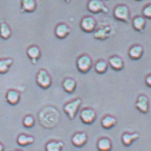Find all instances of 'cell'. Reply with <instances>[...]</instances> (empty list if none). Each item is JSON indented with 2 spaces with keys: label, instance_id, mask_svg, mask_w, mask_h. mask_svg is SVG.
I'll return each mask as SVG.
<instances>
[{
  "label": "cell",
  "instance_id": "6da1fadb",
  "mask_svg": "<svg viewBox=\"0 0 151 151\" xmlns=\"http://www.w3.org/2000/svg\"><path fill=\"white\" fill-rule=\"evenodd\" d=\"M58 113H58L57 110L51 106H49V107H46L42 110L39 113V119L42 126L45 128H51V127L54 126V125L57 123L59 120L51 118L50 117L58 114Z\"/></svg>",
  "mask_w": 151,
  "mask_h": 151
},
{
  "label": "cell",
  "instance_id": "7a4b0ae2",
  "mask_svg": "<svg viewBox=\"0 0 151 151\" xmlns=\"http://www.w3.org/2000/svg\"><path fill=\"white\" fill-rule=\"evenodd\" d=\"M113 14L116 19L128 23L130 19V12L128 5L120 4L116 5L113 9Z\"/></svg>",
  "mask_w": 151,
  "mask_h": 151
},
{
  "label": "cell",
  "instance_id": "3957f363",
  "mask_svg": "<svg viewBox=\"0 0 151 151\" xmlns=\"http://www.w3.org/2000/svg\"><path fill=\"white\" fill-rule=\"evenodd\" d=\"M76 64L78 71L82 73H86L90 71L93 67V59L90 55L83 54L78 56Z\"/></svg>",
  "mask_w": 151,
  "mask_h": 151
},
{
  "label": "cell",
  "instance_id": "277c9868",
  "mask_svg": "<svg viewBox=\"0 0 151 151\" xmlns=\"http://www.w3.org/2000/svg\"><path fill=\"white\" fill-rule=\"evenodd\" d=\"M82 104V100L80 98L68 101L63 106V111L67 115L70 120H73L78 113V109Z\"/></svg>",
  "mask_w": 151,
  "mask_h": 151
},
{
  "label": "cell",
  "instance_id": "5b68a950",
  "mask_svg": "<svg viewBox=\"0 0 151 151\" xmlns=\"http://www.w3.org/2000/svg\"><path fill=\"white\" fill-rule=\"evenodd\" d=\"M36 82L40 88L47 89L52 84V78L48 71L44 68H42L37 72L36 76Z\"/></svg>",
  "mask_w": 151,
  "mask_h": 151
},
{
  "label": "cell",
  "instance_id": "8992f818",
  "mask_svg": "<svg viewBox=\"0 0 151 151\" xmlns=\"http://www.w3.org/2000/svg\"><path fill=\"white\" fill-rule=\"evenodd\" d=\"M87 9L92 14L109 12V8L102 0H89L87 3Z\"/></svg>",
  "mask_w": 151,
  "mask_h": 151
},
{
  "label": "cell",
  "instance_id": "52a82bcc",
  "mask_svg": "<svg viewBox=\"0 0 151 151\" xmlns=\"http://www.w3.org/2000/svg\"><path fill=\"white\" fill-rule=\"evenodd\" d=\"M97 22L92 16H85L81 19L80 27L83 32L86 33H92L96 30Z\"/></svg>",
  "mask_w": 151,
  "mask_h": 151
},
{
  "label": "cell",
  "instance_id": "ba28073f",
  "mask_svg": "<svg viewBox=\"0 0 151 151\" xmlns=\"http://www.w3.org/2000/svg\"><path fill=\"white\" fill-rule=\"evenodd\" d=\"M96 112L92 108H84L80 112L79 117L81 121L84 124L91 125L96 119Z\"/></svg>",
  "mask_w": 151,
  "mask_h": 151
},
{
  "label": "cell",
  "instance_id": "9c48e42d",
  "mask_svg": "<svg viewBox=\"0 0 151 151\" xmlns=\"http://www.w3.org/2000/svg\"><path fill=\"white\" fill-rule=\"evenodd\" d=\"M135 108L142 113H147L150 109V103L148 97L144 94H140L137 98L135 104Z\"/></svg>",
  "mask_w": 151,
  "mask_h": 151
},
{
  "label": "cell",
  "instance_id": "30bf717a",
  "mask_svg": "<svg viewBox=\"0 0 151 151\" xmlns=\"http://www.w3.org/2000/svg\"><path fill=\"white\" fill-rule=\"evenodd\" d=\"M112 32V28L109 25H101L94 31L93 37L96 39L105 40L110 37Z\"/></svg>",
  "mask_w": 151,
  "mask_h": 151
},
{
  "label": "cell",
  "instance_id": "8fae6325",
  "mask_svg": "<svg viewBox=\"0 0 151 151\" xmlns=\"http://www.w3.org/2000/svg\"><path fill=\"white\" fill-rule=\"evenodd\" d=\"M71 33V28L67 24L59 23L56 26L54 29V34L56 37L59 39H63L66 38Z\"/></svg>",
  "mask_w": 151,
  "mask_h": 151
},
{
  "label": "cell",
  "instance_id": "7c38bea8",
  "mask_svg": "<svg viewBox=\"0 0 151 151\" xmlns=\"http://www.w3.org/2000/svg\"><path fill=\"white\" fill-rule=\"evenodd\" d=\"M88 141V135L85 132H77L71 137V143L75 147H81Z\"/></svg>",
  "mask_w": 151,
  "mask_h": 151
},
{
  "label": "cell",
  "instance_id": "4fadbf2b",
  "mask_svg": "<svg viewBox=\"0 0 151 151\" xmlns=\"http://www.w3.org/2000/svg\"><path fill=\"white\" fill-rule=\"evenodd\" d=\"M27 54L32 63L36 64L42 56V50L37 45H31L27 48Z\"/></svg>",
  "mask_w": 151,
  "mask_h": 151
},
{
  "label": "cell",
  "instance_id": "5bb4252c",
  "mask_svg": "<svg viewBox=\"0 0 151 151\" xmlns=\"http://www.w3.org/2000/svg\"><path fill=\"white\" fill-rule=\"evenodd\" d=\"M144 54V48L140 44H134L129 48L128 51V56L132 60H139L142 58Z\"/></svg>",
  "mask_w": 151,
  "mask_h": 151
},
{
  "label": "cell",
  "instance_id": "9a60e30c",
  "mask_svg": "<svg viewBox=\"0 0 151 151\" xmlns=\"http://www.w3.org/2000/svg\"><path fill=\"white\" fill-rule=\"evenodd\" d=\"M109 64L114 71H121L125 66V62L121 56L118 55H113L109 59Z\"/></svg>",
  "mask_w": 151,
  "mask_h": 151
},
{
  "label": "cell",
  "instance_id": "2e32d148",
  "mask_svg": "<svg viewBox=\"0 0 151 151\" xmlns=\"http://www.w3.org/2000/svg\"><path fill=\"white\" fill-rule=\"evenodd\" d=\"M21 99V94L16 89H9L6 93V101L9 104L15 106L19 104Z\"/></svg>",
  "mask_w": 151,
  "mask_h": 151
},
{
  "label": "cell",
  "instance_id": "e0dca14e",
  "mask_svg": "<svg viewBox=\"0 0 151 151\" xmlns=\"http://www.w3.org/2000/svg\"><path fill=\"white\" fill-rule=\"evenodd\" d=\"M146 26V20L143 16H135L132 20V27L136 32H143Z\"/></svg>",
  "mask_w": 151,
  "mask_h": 151
},
{
  "label": "cell",
  "instance_id": "ac0fdd59",
  "mask_svg": "<svg viewBox=\"0 0 151 151\" xmlns=\"http://www.w3.org/2000/svg\"><path fill=\"white\" fill-rule=\"evenodd\" d=\"M37 8L36 0H21V9L23 12L32 13Z\"/></svg>",
  "mask_w": 151,
  "mask_h": 151
},
{
  "label": "cell",
  "instance_id": "d6986e66",
  "mask_svg": "<svg viewBox=\"0 0 151 151\" xmlns=\"http://www.w3.org/2000/svg\"><path fill=\"white\" fill-rule=\"evenodd\" d=\"M140 138V134L136 132L134 133H124L122 135L121 140L122 143L125 146L128 147L133 144V142L137 140Z\"/></svg>",
  "mask_w": 151,
  "mask_h": 151
},
{
  "label": "cell",
  "instance_id": "ffe728a7",
  "mask_svg": "<svg viewBox=\"0 0 151 151\" xmlns=\"http://www.w3.org/2000/svg\"><path fill=\"white\" fill-rule=\"evenodd\" d=\"M76 81L73 78L67 77V78H64L62 82L63 89L68 93H73L76 89Z\"/></svg>",
  "mask_w": 151,
  "mask_h": 151
},
{
  "label": "cell",
  "instance_id": "44dd1931",
  "mask_svg": "<svg viewBox=\"0 0 151 151\" xmlns=\"http://www.w3.org/2000/svg\"><path fill=\"white\" fill-rule=\"evenodd\" d=\"M112 146L111 139L106 137L101 138L97 142V149L99 151H111Z\"/></svg>",
  "mask_w": 151,
  "mask_h": 151
},
{
  "label": "cell",
  "instance_id": "7402d4cb",
  "mask_svg": "<svg viewBox=\"0 0 151 151\" xmlns=\"http://www.w3.org/2000/svg\"><path fill=\"white\" fill-rule=\"evenodd\" d=\"M116 123H117V119L111 115H106L101 119V126L107 130L113 128Z\"/></svg>",
  "mask_w": 151,
  "mask_h": 151
},
{
  "label": "cell",
  "instance_id": "603a6c76",
  "mask_svg": "<svg viewBox=\"0 0 151 151\" xmlns=\"http://www.w3.org/2000/svg\"><path fill=\"white\" fill-rule=\"evenodd\" d=\"M17 144L22 147H26L32 145L34 142V138L32 135H29L27 134H20L17 137Z\"/></svg>",
  "mask_w": 151,
  "mask_h": 151
},
{
  "label": "cell",
  "instance_id": "cb8c5ba5",
  "mask_svg": "<svg viewBox=\"0 0 151 151\" xmlns=\"http://www.w3.org/2000/svg\"><path fill=\"white\" fill-rule=\"evenodd\" d=\"M11 27L6 22H1L0 24V37L4 40H7L12 36Z\"/></svg>",
  "mask_w": 151,
  "mask_h": 151
},
{
  "label": "cell",
  "instance_id": "d4e9b609",
  "mask_svg": "<svg viewBox=\"0 0 151 151\" xmlns=\"http://www.w3.org/2000/svg\"><path fill=\"white\" fill-rule=\"evenodd\" d=\"M13 63V59L10 57L0 59V74H5L7 73Z\"/></svg>",
  "mask_w": 151,
  "mask_h": 151
},
{
  "label": "cell",
  "instance_id": "484cf974",
  "mask_svg": "<svg viewBox=\"0 0 151 151\" xmlns=\"http://www.w3.org/2000/svg\"><path fill=\"white\" fill-rule=\"evenodd\" d=\"M64 145L63 142L61 140H50L46 144V151H61Z\"/></svg>",
  "mask_w": 151,
  "mask_h": 151
},
{
  "label": "cell",
  "instance_id": "4316f807",
  "mask_svg": "<svg viewBox=\"0 0 151 151\" xmlns=\"http://www.w3.org/2000/svg\"><path fill=\"white\" fill-rule=\"evenodd\" d=\"M109 68V63L105 60L99 59L94 64V70L99 74H104L107 71Z\"/></svg>",
  "mask_w": 151,
  "mask_h": 151
},
{
  "label": "cell",
  "instance_id": "83f0119b",
  "mask_svg": "<svg viewBox=\"0 0 151 151\" xmlns=\"http://www.w3.org/2000/svg\"><path fill=\"white\" fill-rule=\"evenodd\" d=\"M23 126L27 128H32L35 124V118L32 115H27L23 118Z\"/></svg>",
  "mask_w": 151,
  "mask_h": 151
},
{
  "label": "cell",
  "instance_id": "f1b7e54d",
  "mask_svg": "<svg viewBox=\"0 0 151 151\" xmlns=\"http://www.w3.org/2000/svg\"><path fill=\"white\" fill-rule=\"evenodd\" d=\"M142 14L145 19L151 18V4H147L144 6L142 10Z\"/></svg>",
  "mask_w": 151,
  "mask_h": 151
},
{
  "label": "cell",
  "instance_id": "f546056e",
  "mask_svg": "<svg viewBox=\"0 0 151 151\" xmlns=\"http://www.w3.org/2000/svg\"><path fill=\"white\" fill-rule=\"evenodd\" d=\"M145 83L146 84L147 87L151 86V75L150 74H147L146 76H145Z\"/></svg>",
  "mask_w": 151,
  "mask_h": 151
},
{
  "label": "cell",
  "instance_id": "4dcf8cb0",
  "mask_svg": "<svg viewBox=\"0 0 151 151\" xmlns=\"http://www.w3.org/2000/svg\"><path fill=\"white\" fill-rule=\"evenodd\" d=\"M0 151H4V146L1 143H0Z\"/></svg>",
  "mask_w": 151,
  "mask_h": 151
},
{
  "label": "cell",
  "instance_id": "1f68e13d",
  "mask_svg": "<svg viewBox=\"0 0 151 151\" xmlns=\"http://www.w3.org/2000/svg\"><path fill=\"white\" fill-rule=\"evenodd\" d=\"M63 1H64L65 2H66V3H70V2H71V0H63Z\"/></svg>",
  "mask_w": 151,
  "mask_h": 151
},
{
  "label": "cell",
  "instance_id": "d6a6232c",
  "mask_svg": "<svg viewBox=\"0 0 151 151\" xmlns=\"http://www.w3.org/2000/svg\"><path fill=\"white\" fill-rule=\"evenodd\" d=\"M14 151H22L21 150H14Z\"/></svg>",
  "mask_w": 151,
  "mask_h": 151
},
{
  "label": "cell",
  "instance_id": "836d02e7",
  "mask_svg": "<svg viewBox=\"0 0 151 151\" xmlns=\"http://www.w3.org/2000/svg\"><path fill=\"white\" fill-rule=\"evenodd\" d=\"M135 1H142V0H135Z\"/></svg>",
  "mask_w": 151,
  "mask_h": 151
}]
</instances>
